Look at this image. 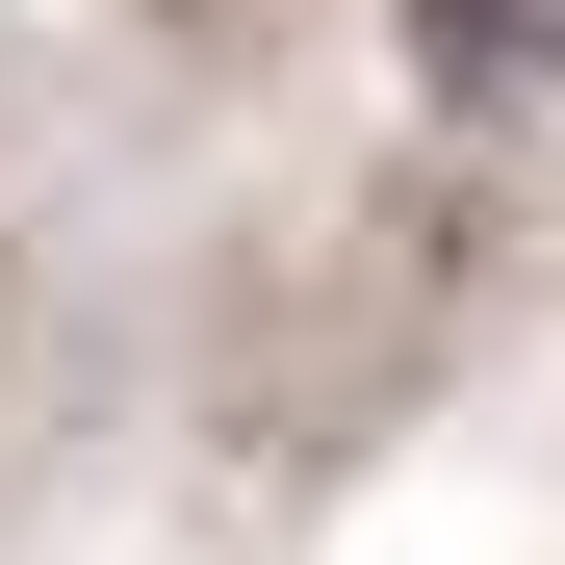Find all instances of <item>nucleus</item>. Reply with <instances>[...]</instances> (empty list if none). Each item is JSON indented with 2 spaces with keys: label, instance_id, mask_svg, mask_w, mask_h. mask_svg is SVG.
Returning a JSON list of instances; mask_svg holds the SVG:
<instances>
[{
  "label": "nucleus",
  "instance_id": "nucleus-1",
  "mask_svg": "<svg viewBox=\"0 0 565 565\" xmlns=\"http://www.w3.org/2000/svg\"><path fill=\"white\" fill-rule=\"evenodd\" d=\"M412 104L540 129V104H565V0H412Z\"/></svg>",
  "mask_w": 565,
  "mask_h": 565
}]
</instances>
